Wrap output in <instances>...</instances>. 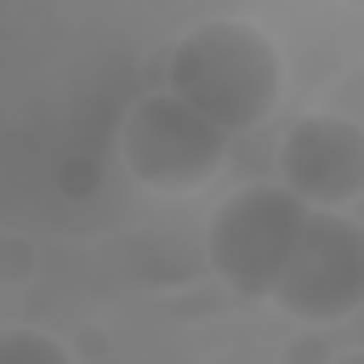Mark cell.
I'll list each match as a JSON object with an SVG mask.
<instances>
[{
  "mask_svg": "<svg viewBox=\"0 0 364 364\" xmlns=\"http://www.w3.org/2000/svg\"><path fill=\"white\" fill-rule=\"evenodd\" d=\"M171 97H182L222 136L250 131L284 97L279 46L245 17H210L188 28L171 51Z\"/></svg>",
  "mask_w": 364,
  "mask_h": 364,
  "instance_id": "obj_1",
  "label": "cell"
},
{
  "mask_svg": "<svg viewBox=\"0 0 364 364\" xmlns=\"http://www.w3.org/2000/svg\"><path fill=\"white\" fill-rule=\"evenodd\" d=\"M301 222H307V205L279 182H250L228 193L210 210V239H205L210 273L239 296H267Z\"/></svg>",
  "mask_w": 364,
  "mask_h": 364,
  "instance_id": "obj_2",
  "label": "cell"
},
{
  "mask_svg": "<svg viewBox=\"0 0 364 364\" xmlns=\"http://www.w3.org/2000/svg\"><path fill=\"white\" fill-rule=\"evenodd\" d=\"M119 154H125V171L142 188L188 193V188L216 176V165L228 154V136L216 125H205L182 97L148 91V97H136V108L119 125Z\"/></svg>",
  "mask_w": 364,
  "mask_h": 364,
  "instance_id": "obj_3",
  "label": "cell"
},
{
  "mask_svg": "<svg viewBox=\"0 0 364 364\" xmlns=\"http://www.w3.org/2000/svg\"><path fill=\"white\" fill-rule=\"evenodd\" d=\"M284 313L296 318H347L364 301V233L353 216L336 210H307L273 290H267Z\"/></svg>",
  "mask_w": 364,
  "mask_h": 364,
  "instance_id": "obj_4",
  "label": "cell"
},
{
  "mask_svg": "<svg viewBox=\"0 0 364 364\" xmlns=\"http://www.w3.org/2000/svg\"><path fill=\"white\" fill-rule=\"evenodd\" d=\"M279 188H290L307 210L353 205L364 188V136L341 114H307L290 125L279 148Z\"/></svg>",
  "mask_w": 364,
  "mask_h": 364,
  "instance_id": "obj_5",
  "label": "cell"
},
{
  "mask_svg": "<svg viewBox=\"0 0 364 364\" xmlns=\"http://www.w3.org/2000/svg\"><path fill=\"white\" fill-rule=\"evenodd\" d=\"M0 364H74V358L46 330H0Z\"/></svg>",
  "mask_w": 364,
  "mask_h": 364,
  "instance_id": "obj_6",
  "label": "cell"
},
{
  "mask_svg": "<svg viewBox=\"0 0 364 364\" xmlns=\"http://www.w3.org/2000/svg\"><path fill=\"white\" fill-rule=\"evenodd\" d=\"M341 364H358V358H341Z\"/></svg>",
  "mask_w": 364,
  "mask_h": 364,
  "instance_id": "obj_7",
  "label": "cell"
}]
</instances>
